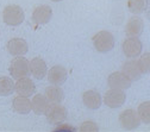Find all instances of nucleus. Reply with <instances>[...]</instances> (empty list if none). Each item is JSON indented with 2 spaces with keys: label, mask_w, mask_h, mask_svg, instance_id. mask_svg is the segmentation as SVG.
<instances>
[{
  "label": "nucleus",
  "mask_w": 150,
  "mask_h": 132,
  "mask_svg": "<svg viewBox=\"0 0 150 132\" xmlns=\"http://www.w3.org/2000/svg\"><path fill=\"white\" fill-rule=\"evenodd\" d=\"M137 113H138V117H139L141 121H143L145 124H149L150 123V102L149 101L142 102L138 106Z\"/></svg>",
  "instance_id": "nucleus-22"
},
{
  "label": "nucleus",
  "mask_w": 150,
  "mask_h": 132,
  "mask_svg": "<svg viewBox=\"0 0 150 132\" xmlns=\"http://www.w3.org/2000/svg\"><path fill=\"white\" fill-rule=\"evenodd\" d=\"M80 131L82 132H96L99 131V126L94 121H85L80 125Z\"/></svg>",
  "instance_id": "nucleus-24"
},
{
  "label": "nucleus",
  "mask_w": 150,
  "mask_h": 132,
  "mask_svg": "<svg viewBox=\"0 0 150 132\" xmlns=\"http://www.w3.org/2000/svg\"><path fill=\"white\" fill-rule=\"evenodd\" d=\"M138 62V66H139V69H141V73L142 74H149V68H150V54L149 52H145L141 56V59L137 61Z\"/></svg>",
  "instance_id": "nucleus-23"
},
{
  "label": "nucleus",
  "mask_w": 150,
  "mask_h": 132,
  "mask_svg": "<svg viewBox=\"0 0 150 132\" xmlns=\"http://www.w3.org/2000/svg\"><path fill=\"white\" fill-rule=\"evenodd\" d=\"M50 1H54V3H59V1H61V0H50Z\"/></svg>",
  "instance_id": "nucleus-26"
},
{
  "label": "nucleus",
  "mask_w": 150,
  "mask_h": 132,
  "mask_svg": "<svg viewBox=\"0 0 150 132\" xmlns=\"http://www.w3.org/2000/svg\"><path fill=\"white\" fill-rule=\"evenodd\" d=\"M7 51L12 56H23L28 52L29 45L23 38H12L7 43Z\"/></svg>",
  "instance_id": "nucleus-13"
},
{
  "label": "nucleus",
  "mask_w": 150,
  "mask_h": 132,
  "mask_svg": "<svg viewBox=\"0 0 150 132\" xmlns=\"http://www.w3.org/2000/svg\"><path fill=\"white\" fill-rule=\"evenodd\" d=\"M127 7L130 12L135 14L143 13L148 7V0H129Z\"/></svg>",
  "instance_id": "nucleus-21"
},
{
  "label": "nucleus",
  "mask_w": 150,
  "mask_h": 132,
  "mask_svg": "<svg viewBox=\"0 0 150 132\" xmlns=\"http://www.w3.org/2000/svg\"><path fill=\"white\" fill-rule=\"evenodd\" d=\"M45 97L51 104H61L64 99V92L59 86H49L45 88Z\"/></svg>",
  "instance_id": "nucleus-18"
},
{
  "label": "nucleus",
  "mask_w": 150,
  "mask_h": 132,
  "mask_svg": "<svg viewBox=\"0 0 150 132\" xmlns=\"http://www.w3.org/2000/svg\"><path fill=\"white\" fill-rule=\"evenodd\" d=\"M123 52L127 59H136L142 52V42L138 37H129L123 43Z\"/></svg>",
  "instance_id": "nucleus-7"
},
{
  "label": "nucleus",
  "mask_w": 150,
  "mask_h": 132,
  "mask_svg": "<svg viewBox=\"0 0 150 132\" xmlns=\"http://www.w3.org/2000/svg\"><path fill=\"white\" fill-rule=\"evenodd\" d=\"M48 106H49V101L47 97L42 95V94H36L31 100V109L36 114H43V113H45Z\"/></svg>",
  "instance_id": "nucleus-19"
},
{
  "label": "nucleus",
  "mask_w": 150,
  "mask_h": 132,
  "mask_svg": "<svg viewBox=\"0 0 150 132\" xmlns=\"http://www.w3.org/2000/svg\"><path fill=\"white\" fill-rule=\"evenodd\" d=\"M122 73L131 80V81H137L141 79L142 73L138 66V62L136 60H129L126 61L122 67Z\"/></svg>",
  "instance_id": "nucleus-14"
},
{
  "label": "nucleus",
  "mask_w": 150,
  "mask_h": 132,
  "mask_svg": "<svg viewBox=\"0 0 150 132\" xmlns=\"http://www.w3.org/2000/svg\"><path fill=\"white\" fill-rule=\"evenodd\" d=\"M12 107L17 113H19V114H29L31 112V101L28 97L18 95L13 99Z\"/></svg>",
  "instance_id": "nucleus-17"
},
{
  "label": "nucleus",
  "mask_w": 150,
  "mask_h": 132,
  "mask_svg": "<svg viewBox=\"0 0 150 132\" xmlns=\"http://www.w3.org/2000/svg\"><path fill=\"white\" fill-rule=\"evenodd\" d=\"M75 130H76V128L73 127L69 124H62V125L56 127V131H75Z\"/></svg>",
  "instance_id": "nucleus-25"
},
{
  "label": "nucleus",
  "mask_w": 150,
  "mask_h": 132,
  "mask_svg": "<svg viewBox=\"0 0 150 132\" xmlns=\"http://www.w3.org/2000/svg\"><path fill=\"white\" fill-rule=\"evenodd\" d=\"M10 73L12 75V78L16 79V80L28 76L29 73H30L29 61L25 57H23V56H17V57L13 59L12 62H11Z\"/></svg>",
  "instance_id": "nucleus-4"
},
{
  "label": "nucleus",
  "mask_w": 150,
  "mask_h": 132,
  "mask_svg": "<svg viewBox=\"0 0 150 132\" xmlns=\"http://www.w3.org/2000/svg\"><path fill=\"white\" fill-rule=\"evenodd\" d=\"M144 29L143 19L139 17H132L130 18L126 26H125V33L129 37H138L142 35Z\"/></svg>",
  "instance_id": "nucleus-15"
},
{
  "label": "nucleus",
  "mask_w": 150,
  "mask_h": 132,
  "mask_svg": "<svg viewBox=\"0 0 150 132\" xmlns=\"http://www.w3.org/2000/svg\"><path fill=\"white\" fill-rule=\"evenodd\" d=\"M82 101L89 109H98L101 106V95L97 90H87L82 95Z\"/></svg>",
  "instance_id": "nucleus-16"
},
{
  "label": "nucleus",
  "mask_w": 150,
  "mask_h": 132,
  "mask_svg": "<svg viewBox=\"0 0 150 132\" xmlns=\"http://www.w3.org/2000/svg\"><path fill=\"white\" fill-rule=\"evenodd\" d=\"M14 90L17 92L18 95H22V97H31L32 94L36 90V86L33 83V81L25 76V78H21L18 79L17 83L14 85Z\"/></svg>",
  "instance_id": "nucleus-11"
},
{
  "label": "nucleus",
  "mask_w": 150,
  "mask_h": 132,
  "mask_svg": "<svg viewBox=\"0 0 150 132\" xmlns=\"http://www.w3.org/2000/svg\"><path fill=\"white\" fill-rule=\"evenodd\" d=\"M3 19L7 25H21L25 19L24 10L19 5H8L3 11Z\"/></svg>",
  "instance_id": "nucleus-1"
},
{
  "label": "nucleus",
  "mask_w": 150,
  "mask_h": 132,
  "mask_svg": "<svg viewBox=\"0 0 150 132\" xmlns=\"http://www.w3.org/2000/svg\"><path fill=\"white\" fill-rule=\"evenodd\" d=\"M14 92V82L11 78L1 76L0 78V95L8 97Z\"/></svg>",
  "instance_id": "nucleus-20"
},
{
  "label": "nucleus",
  "mask_w": 150,
  "mask_h": 132,
  "mask_svg": "<svg viewBox=\"0 0 150 132\" xmlns=\"http://www.w3.org/2000/svg\"><path fill=\"white\" fill-rule=\"evenodd\" d=\"M47 73H48V81L51 85H55V86L63 85L67 81V78H68V71L62 66H54Z\"/></svg>",
  "instance_id": "nucleus-10"
},
{
  "label": "nucleus",
  "mask_w": 150,
  "mask_h": 132,
  "mask_svg": "<svg viewBox=\"0 0 150 132\" xmlns=\"http://www.w3.org/2000/svg\"><path fill=\"white\" fill-rule=\"evenodd\" d=\"M45 116H47V120L50 124H60L67 119L68 111L61 104H51V105L49 104L45 111Z\"/></svg>",
  "instance_id": "nucleus-3"
},
{
  "label": "nucleus",
  "mask_w": 150,
  "mask_h": 132,
  "mask_svg": "<svg viewBox=\"0 0 150 132\" xmlns=\"http://www.w3.org/2000/svg\"><path fill=\"white\" fill-rule=\"evenodd\" d=\"M131 81L126 75H124L122 71H115L112 73L108 79H107V83L110 88H116V89H127L131 87Z\"/></svg>",
  "instance_id": "nucleus-9"
},
{
  "label": "nucleus",
  "mask_w": 150,
  "mask_h": 132,
  "mask_svg": "<svg viewBox=\"0 0 150 132\" xmlns=\"http://www.w3.org/2000/svg\"><path fill=\"white\" fill-rule=\"evenodd\" d=\"M52 17V10L48 5L37 6L32 12V23L35 25H43L50 22Z\"/></svg>",
  "instance_id": "nucleus-8"
},
{
  "label": "nucleus",
  "mask_w": 150,
  "mask_h": 132,
  "mask_svg": "<svg viewBox=\"0 0 150 132\" xmlns=\"http://www.w3.org/2000/svg\"><path fill=\"white\" fill-rule=\"evenodd\" d=\"M29 69L32 74V76L36 78L37 80H42L45 78L48 68H47V63L41 59V57H35L31 60V62H29Z\"/></svg>",
  "instance_id": "nucleus-12"
},
{
  "label": "nucleus",
  "mask_w": 150,
  "mask_h": 132,
  "mask_svg": "<svg viewBox=\"0 0 150 132\" xmlns=\"http://www.w3.org/2000/svg\"><path fill=\"white\" fill-rule=\"evenodd\" d=\"M119 123L125 130H134L139 126L141 119L135 109H125L119 114Z\"/></svg>",
  "instance_id": "nucleus-6"
},
{
  "label": "nucleus",
  "mask_w": 150,
  "mask_h": 132,
  "mask_svg": "<svg viewBox=\"0 0 150 132\" xmlns=\"http://www.w3.org/2000/svg\"><path fill=\"white\" fill-rule=\"evenodd\" d=\"M125 100H126V95L123 89L111 88L104 95V102L110 108H118V107L123 106Z\"/></svg>",
  "instance_id": "nucleus-5"
},
{
  "label": "nucleus",
  "mask_w": 150,
  "mask_h": 132,
  "mask_svg": "<svg viewBox=\"0 0 150 132\" xmlns=\"http://www.w3.org/2000/svg\"><path fill=\"white\" fill-rule=\"evenodd\" d=\"M93 45L99 52H108L115 48V37L108 31H99L93 37Z\"/></svg>",
  "instance_id": "nucleus-2"
}]
</instances>
